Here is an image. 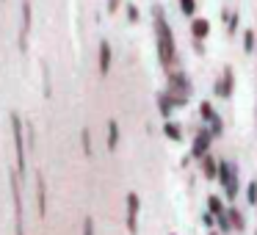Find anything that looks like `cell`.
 <instances>
[{
    "label": "cell",
    "instance_id": "5bb4252c",
    "mask_svg": "<svg viewBox=\"0 0 257 235\" xmlns=\"http://www.w3.org/2000/svg\"><path fill=\"white\" fill-rule=\"evenodd\" d=\"M36 210H39V216L45 218L47 213V188H45V174H36Z\"/></svg>",
    "mask_w": 257,
    "mask_h": 235
},
{
    "label": "cell",
    "instance_id": "6da1fadb",
    "mask_svg": "<svg viewBox=\"0 0 257 235\" xmlns=\"http://www.w3.org/2000/svg\"><path fill=\"white\" fill-rule=\"evenodd\" d=\"M152 17H155V45H158V61H161V67L166 69V75H169L172 69H177V42H174L172 25H169L166 12H163L161 6H155Z\"/></svg>",
    "mask_w": 257,
    "mask_h": 235
},
{
    "label": "cell",
    "instance_id": "9c48e42d",
    "mask_svg": "<svg viewBox=\"0 0 257 235\" xmlns=\"http://www.w3.org/2000/svg\"><path fill=\"white\" fill-rule=\"evenodd\" d=\"M31 23H34V12H31V0H23V25H20V50H25V47H28Z\"/></svg>",
    "mask_w": 257,
    "mask_h": 235
},
{
    "label": "cell",
    "instance_id": "44dd1931",
    "mask_svg": "<svg viewBox=\"0 0 257 235\" xmlns=\"http://www.w3.org/2000/svg\"><path fill=\"white\" fill-rule=\"evenodd\" d=\"M116 147H119V125L111 119V122H108V150L116 152Z\"/></svg>",
    "mask_w": 257,
    "mask_h": 235
},
{
    "label": "cell",
    "instance_id": "4316f807",
    "mask_svg": "<svg viewBox=\"0 0 257 235\" xmlns=\"http://www.w3.org/2000/svg\"><path fill=\"white\" fill-rule=\"evenodd\" d=\"M80 141H83V152L86 155H91V133L83 128V133H80Z\"/></svg>",
    "mask_w": 257,
    "mask_h": 235
},
{
    "label": "cell",
    "instance_id": "4fadbf2b",
    "mask_svg": "<svg viewBox=\"0 0 257 235\" xmlns=\"http://www.w3.org/2000/svg\"><path fill=\"white\" fill-rule=\"evenodd\" d=\"M12 185H14V227H17V235H25V227H23V199H20V188H17V174L12 177Z\"/></svg>",
    "mask_w": 257,
    "mask_h": 235
},
{
    "label": "cell",
    "instance_id": "7c38bea8",
    "mask_svg": "<svg viewBox=\"0 0 257 235\" xmlns=\"http://www.w3.org/2000/svg\"><path fill=\"white\" fill-rule=\"evenodd\" d=\"M210 36V20L207 17H194L191 20V39L194 42H205Z\"/></svg>",
    "mask_w": 257,
    "mask_h": 235
},
{
    "label": "cell",
    "instance_id": "8992f818",
    "mask_svg": "<svg viewBox=\"0 0 257 235\" xmlns=\"http://www.w3.org/2000/svg\"><path fill=\"white\" fill-rule=\"evenodd\" d=\"M210 144H213V133H210V128H199L194 133V141H191V158L194 161H202V158L210 152Z\"/></svg>",
    "mask_w": 257,
    "mask_h": 235
},
{
    "label": "cell",
    "instance_id": "d6a6232c",
    "mask_svg": "<svg viewBox=\"0 0 257 235\" xmlns=\"http://www.w3.org/2000/svg\"><path fill=\"white\" fill-rule=\"evenodd\" d=\"M254 53H257V50H254Z\"/></svg>",
    "mask_w": 257,
    "mask_h": 235
},
{
    "label": "cell",
    "instance_id": "d6986e66",
    "mask_svg": "<svg viewBox=\"0 0 257 235\" xmlns=\"http://www.w3.org/2000/svg\"><path fill=\"white\" fill-rule=\"evenodd\" d=\"M216 116H218V113H216V108H213V102H210V100H202V102H199V119H202V122L210 125Z\"/></svg>",
    "mask_w": 257,
    "mask_h": 235
},
{
    "label": "cell",
    "instance_id": "603a6c76",
    "mask_svg": "<svg viewBox=\"0 0 257 235\" xmlns=\"http://www.w3.org/2000/svg\"><path fill=\"white\" fill-rule=\"evenodd\" d=\"M243 196L249 202V207H257V180H249V185L243 188Z\"/></svg>",
    "mask_w": 257,
    "mask_h": 235
},
{
    "label": "cell",
    "instance_id": "7402d4cb",
    "mask_svg": "<svg viewBox=\"0 0 257 235\" xmlns=\"http://www.w3.org/2000/svg\"><path fill=\"white\" fill-rule=\"evenodd\" d=\"M177 6H180V14L188 20L196 17V0H177Z\"/></svg>",
    "mask_w": 257,
    "mask_h": 235
},
{
    "label": "cell",
    "instance_id": "30bf717a",
    "mask_svg": "<svg viewBox=\"0 0 257 235\" xmlns=\"http://www.w3.org/2000/svg\"><path fill=\"white\" fill-rule=\"evenodd\" d=\"M196 163H199V174L205 180H218V163L221 161H218L213 152H207V155L202 158V161H196Z\"/></svg>",
    "mask_w": 257,
    "mask_h": 235
},
{
    "label": "cell",
    "instance_id": "cb8c5ba5",
    "mask_svg": "<svg viewBox=\"0 0 257 235\" xmlns=\"http://www.w3.org/2000/svg\"><path fill=\"white\" fill-rule=\"evenodd\" d=\"M202 224H205L207 229H216V213H210L205 207V210H202Z\"/></svg>",
    "mask_w": 257,
    "mask_h": 235
},
{
    "label": "cell",
    "instance_id": "ba28073f",
    "mask_svg": "<svg viewBox=\"0 0 257 235\" xmlns=\"http://www.w3.org/2000/svg\"><path fill=\"white\" fill-rule=\"evenodd\" d=\"M139 213H141V199L136 191L127 194V232L136 235L139 232Z\"/></svg>",
    "mask_w": 257,
    "mask_h": 235
},
{
    "label": "cell",
    "instance_id": "ffe728a7",
    "mask_svg": "<svg viewBox=\"0 0 257 235\" xmlns=\"http://www.w3.org/2000/svg\"><path fill=\"white\" fill-rule=\"evenodd\" d=\"M221 20H224V28H227V34H229V36L238 34V14H235V12H229V14H227V9H224V12H221Z\"/></svg>",
    "mask_w": 257,
    "mask_h": 235
},
{
    "label": "cell",
    "instance_id": "52a82bcc",
    "mask_svg": "<svg viewBox=\"0 0 257 235\" xmlns=\"http://www.w3.org/2000/svg\"><path fill=\"white\" fill-rule=\"evenodd\" d=\"M232 94H235V69L227 64L221 69V78L216 80V97L218 100H229Z\"/></svg>",
    "mask_w": 257,
    "mask_h": 235
},
{
    "label": "cell",
    "instance_id": "e0dca14e",
    "mask_svg": "<svg viewBox=\"0 0 257 235\" xmlns=\"http://www.w3.org/2000/svg\"><path fill=\"white\" fill-rule=\"evenodd\" d=\"M240 42H243V53H246V56H251V53L257 50V34L251 28H246L243 34H240Z\"/></svg>",
    "mask_w": 257,
    "mask_h": 235
},
{
    "label": "cell",
    "instance_id": "3957f363",
    "mask_svg": "<svg viewBox=\"0 0 257 235\" xmlns=\"http://www.w3.org/2000/svg\"><path fill=\"white\" fill-rule=\"evenodd\" d=\"M23 119L17 113H12V133H14V152H17V174L25 177V169H28V150H25L23 141Z\"/></svg>",
    "mask_w": 257,
    "mask_h": 235
},
{
    "label": "cell",
    "instance_id": "4dcf8cb0",
    "mask_svg": "<svg viewBox=\"0 0 257 235\" xmlns=\"http://www.w3.org/2000/svg\"><path fill=\"white\" fill-rule=\"evenodd\" d=\"M207 235H224V232H218V229H207Z\"/></svg>",
    "mask_w": 257,
    "mask_h": 235
},
{
    "label": "cell",
    "instance_id": "1f68e13d",
    "mask_svg": "<svg viewBox=\"0 0 257 235\" xmlns=\"http://www.w3.org/2000/svg\"><path fill=\"white\" fill-rule=\"evenodd\" d=\"M172 235H177V232H172Z\"/></svg>",
    "mask_w": 257,
    "mask_h": 235
},
{
    "label": "cell",
    "instance_id": "ac0fdd59",
    "mask_svg": "<svg viewBox=\"0 0 257 235\" xmlns=\"http://www.w3.org/2000/svg\"><path fill=\"white\" fill-rule=\"evenodd\" d=\"M227 216H229V221H232V229H235V232H243V229H246L243 213H240L238 207H227Z\"/></svg>",
    "mask_w": 257,
    "mask_h": 235
},
{
    "label": "cell",
    "instance_id": "484cf974",
    "mask_svg": "<svg viewBox=\"0 0 257 235\" xmlns=\"http://www.w3.org/2000/svg\"><path fill=\"white\" fill-rule=\"evenodd\" d=\"M124 12H127V23H130V25H136V23L141 20V12H139V6H133V3H130V6L124 9Z\"/></svg>",
    "mask_w": 257,
    "mask_h": 235
},
{
    "label": "cell",
    "instance_id": "7a4b0ae2",
    "mask_svg": "<svg viewBox=\"0 0 257 235\" xmlns=\"http://www.w3.org/2000/svg\"><path fill=\"white\" fill-rule=\"evenodd\" d=\"M218 183H221V194L227 196V202H232L240 194V177H238V166L227 158H221L218 163Z\"/></svg>",
    "mask_w": 257,
    "mask_h": 235
},
{
    "label": "cell",
    "instance_id": "f1b7e54d",
    "mask_svg": "<svg viewBox=\"0 0 257 235\" xmlns=\"http://www.w3.org/2000/svg\"><path fill=\"white\" fill-rule=\"evenodd\" d=\"M119 6H122V0H108V14H116Z\"/></svg>",
    "mask_w": 257,
    "mask_h": 235
},
{
    "label": "cell",
    "instance_id": "277c9868",
    "mask_svg": "<svg viewBox=\"0 0 257 235\" xmlns=\"http://www.w3.org/2000/svg\"><path fill=\"white\" fill-rule=\"evenodd\" d=\"M172 94H177V97H188L191 100V94H194V83H191V78H188V72L185 69H172L169 72V86H166Z\"/></svg>",
    "mask_w": 257,
    "mask_h": 235
},
{
    "label": "cell",
    "instance_id": "9a60e30c",
    "mask_svg": "<svg viewBox=\"0 0 257 235\" xmlns=\"http://www.w3.org/2000/svg\"><path fill=\"white\" fill-rule=\"evenodd\" d=\"M221 196H224V194H207V199H205V207H207L210 213H216V216L227 213V205H224Z\"/></svg>",
    "mask_w": 257,
    "mask_h": 235
},
{
    "label": "cell",
    "instance_id": "5b68a950",
    "mask_svg": "<svg viewBox=\"0 0 257 235\" xmlns=\"http://www.w3.org/2000/svg\"><path fill=\"white\" fill-rule=\"evenodd\" d=\"M185 105H188V97H177V94H172L169 89L158 91V111H161L163 119H172L174 108H185Z\"/></svg>",
    "mask_w": 257,
    "mask_h": 235
},
{
    "label": "cell",
    "instance_id": "83f0119b",
    "mask_svg": "<svg viewBox=\"0 0 257 235\" xmlns=\"http://www.w3.org/2000/svg\"><path fill=\"white\" fill-rule=\"evenodd\" d=\"M83 235H94V221L91 218H83Z\"/></svg>",
    "mask_w": 257,
    "mask_h": 235
},
{
    "label": "cell",
    "instance_id": "2e32d148",
    "mask_svg": "<svg viewBox=\"0 0 257 235\" xmlns=\"http://www.w3.org/2000/svg\"><path fill=\"white\" fill-rule=\"evenodd\" d=\"M111 72V45L108 42H100V75Z\"/></svg>",
    "mask_w": 257,
    "mask_h": 235
},
{
    "label": "cell",
    "instance_id": "8fae6325",
    "mask_svg": "<svg viewBox=\"0 0 257 235\" xmlns=\"http://www.w3.org/2000/svg\"><path fill=\"white\" fill-rule=\"evenodd\" d=\"M163 136H166L169 141H174V144H183V139H185V130H183V125L177 122V119H163Z\"/></svg>",
    "mask_w": 257,
    "mask_h": 235
},
{
    "label": "cell",
    "instance_id": "d4e9b609",
    "mask_svg": "<svg viewBox=\"0 0 257 235\" xmlns=\"http://www.w3.org/2000/svg\"><path fill=\"white\" fill-rule=\"evenodd\" d=\"M207 128H210V133H213V139H218V136L224 133V122H221V116H216L213 119L210 125H207Z\"/></svg>",
    "mask_w": 257,
    "mask_h": 235
},
{
    "label": "cell",
    "instance_id": "f546056e",
    "mask_svg": "<svg viewBox=\"0 0 257 235\" xmlns=\"http://www.w3.org/2000/svg\"><path fill=\"white\" fill-rule=\"evenodd\" d=\"M194 53L196 56H205V45H202V42H194Z\"/></svg>",
    "mask_w": 257,
    "mask_h": 235
}]
</instances>
